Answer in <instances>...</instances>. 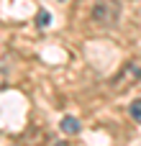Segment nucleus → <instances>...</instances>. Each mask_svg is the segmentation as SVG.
I'll use <instances>...</instances> for the list:
<instances>
[{"mask_svg": "<svg viewBox=\"0 0 141 146\" xmlns=\"http://www.w3.org/2000/svg\"><path fill=\"white\" fill-rule=\"evenodd\" d=\"M5 87V72H0V90Z\"/></svg>", "mask_w": 141, "mask_h": 146, "instance_id": "nucleus-6", "label": "nucleus"}, {"mask_svg": "<svg viewBox=\"0 0 141 146\" xmlns=\"http://www.w3.org/2000/svg\"><path fill=\"white\" fill-rule=\"evenodd\" d=\"M136 82H141V62L139 59H128V62L121 67V72L113 77L110 90L121 95V92H126L128 87H134Z\"/></svg>", "mask_w": 141, "mask_h": 146, "instance_id": "nucleus-1", "label": "nucleus"}, {"mask_svg": "<svg viewBox=\"0 0 141 146\" xmlns=\"http://www.w3.org/2000/svg\"><path fill=\"white\" fill-rule=\"evenodd\" d=\"M62 131L69 133V136H72V133H80V121H77L74 115H67V118L62 121Z\"/></svg>", "mask_w": 141, "mask_h": 146, "instance_id": "nucleus-3", "label": "nucleus"}, {"mask_svg": "<svg viewBox=\"0 0 141 146\" xmlns=\"http://www.w3.org/2000/svg\"><path fill=\"white\" fill-rule=\"evenodd\" d=\"M54 146H69V144H64V141H59V144H54Z\"/></svg>", "mask_w": 141, "mask_h": 146, "instance_id": "nucleus-7", "label": "nucleus"}, {"mask_svg": "<svg viewBox=\"0 0 141 146\" xmlns=\"http://www.w3.org/2000/svg\"><path fill=\"white\" fill-rule=\"evenodd\" d=\"M131 115H134V118H141V100H136V103L131 105Z\"/></svg>", "mask_w": 141, "mask_h": 146, "instance_id": "nucleus-4", "label": "nucleus"}, {"mask_svg": "<svg viewBox=\"0 0 141 146\" xmlns=\"http://www.w3.org/2000/svg\"><path fill=\"white\" fill-rule=\"evenodd\" d=\"M121 15L118 0H92V21L100 26H116Z\"/></svg>", "mask_w": 141, "mask_h": 146, "instance_id": "nucleus-2", "label": "nucleus"}, {"mask_svg": "<svg viewBox=\"0 0 141 146\" xmlns=\"http://www.w3.org/2000/svg\"><path fill=\"white\" fill-rule=\"evenodd\" d=\"M49 21H51V18H49V13H46V10H41V13H39V26H49Z\"/></svg>", "mask_w": 141, "mask_h": 146, "instance_id": "nucleus-5", "label": "nucleus"}]
</instances>
